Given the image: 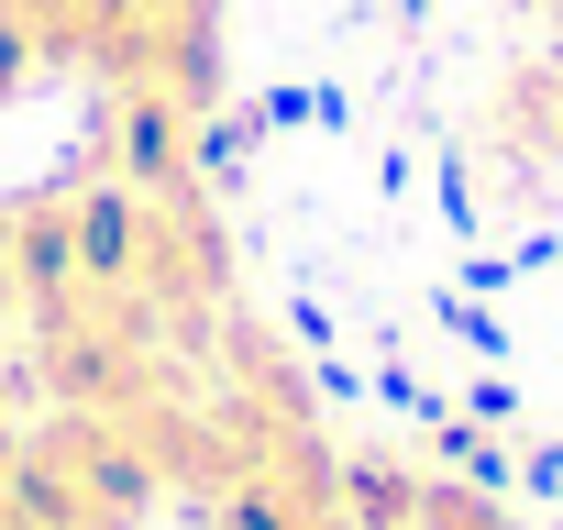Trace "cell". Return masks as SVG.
Instances as JSON below:
<instances>
[{
    "label": "cell",
    "mask_w": 563,
    "mask_h": 530,
    "mask_svg": "<svg viewBox=\"0 0 563 530\" xmlns=\"http://www.w3.org/2000/svg\"><path fill=\"white\" fill-rule=\"evenodd\" d=\"M133 288L155 310V332L177 343V365H210V343L232 332V232L210 210L199 177L177 188H133Z\"/></svg>",
    "instance_id": "obj_2"
},
{
    "label": "cell",
    "mask_w": 563,
    "mask_h": 530,
    "mask_svg": "<svg viewBox=\"0 0 563 530\" xmlns=\"http://www.w3.org/2000/svg\"><path fill=\"white\" fill-rule=\"evenodd\" d=\"M122 89L210 111V89H221V0H122Z\"/></svg>",
    "instance_id": "obj_3"
},
{
    "label": "cell",
    "mask_w": 563,
    "mask_h": 530,
    "mask_svg": "<svg viewBox=\"0 0 563 530\" xmlns=\"http://www.w3.org/2000/svg\"><path fill=\"white\" fill-rule=\"evenodd\" d=\"M23 497L45 530H144L166 475H155L133 409H45L23 431Z\"/></svg>",
    "instance_id": "obj_1"
},
{
    "label": "cell",
    "mask_w": 563,
    "mask_h": 530,
    "mask_svg": "<svg viewBox=\"0 0 563 530\" xmlns=\"http://www.w3.org/2000/svg\"><path fill=\"white\" fill-rule=\"evenodd\" d=\"M409 530H519V519H497V508H486V497H464V486H420Z\"/></svg>",
    "instance_id": "obj_4"
},
{
    "label": "cell",
    "mask_w": 563,
    "mask_h": 530,
    "mask_svg": "<svg viewBox=\"0 0 563 530\" xmlns=\"http://www.w3.org/2000/svg\"><path fill=\"white\" fill-rule=\"evenodd\" d=\"M23 67H34V45L12 34V12H0V100H12V89H23Z\"/></svg>",
    "instance_id": "obj_6"
},
{
    "label": "cell",
    "mask_w": 563,
    "mask_h": 530,
    "mask_svg": "<svg viewBox=\"0 0 563 530\" xmlns=\"http://www.w3.org/2000/svg\"><path fill=\"white\" fill-rule=\"evenodd\" d=\"M23 332V265H12V221H0V343Z\"/></svg>",
    "instance_id": "obj_5"
}]
</instances>
